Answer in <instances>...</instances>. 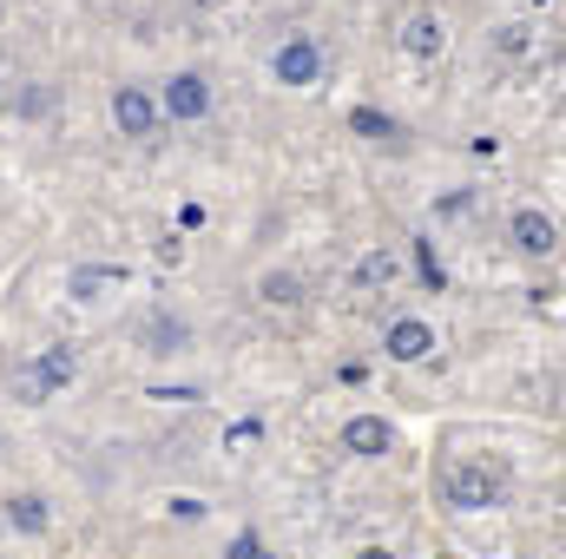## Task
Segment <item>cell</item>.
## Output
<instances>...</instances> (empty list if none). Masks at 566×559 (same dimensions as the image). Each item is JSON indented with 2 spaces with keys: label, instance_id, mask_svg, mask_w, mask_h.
I'll return each instance as SVG.
<instances>
[{
  "label": "cell",
  "instance_id": "obj_1",
  "mask_svg": "<svg viewBox=\"0 0 566 559\" xmlns=\"http://www.w3.org/2000/svg\"><path fill=\"white\" fill-rule=\"evenodd\" d=\"M441 494H448L454 514H481V507H494L507 494V467L501 461H454L448 481H441Z\"/></svg>",
  "mask_w": 566,
  "mask_h": 559
},
{
  "label": "cell",
  "instance_id": "obj_2",
  "mask_svg": "<svg viewBox=\"0 0 566 559\" xmlns=\"http://www.w3.org/2000/svg\"><path fill=\"white\" fill-rule=\"evenodd\" d=\"M271 73H277V86H316L323 80V46L310 33H290L277 46V60H271Z\"/></svg>",
  "mask_w": 566,
  "mask_h": 559
},
{
  "label": "cell",
  "instance_id": "obj_3",
  "mask_svg": "<svg viewBox=\"0 0 566 559\" xmlns=\"http://www.w3.org/2000/svg\"><path fill=\"white\" fill-rule=\"evenodd\" d=\"M382 349H389V362H422V356H434V329H428L422 316H396L389 336H382Z\"/></svg>",
  "mask_w": 566,
  "mask_h": 559
},
{
  "label": "cell",
  "instance_id": "obj_4",
  "mask_svg": "<svg viewBox=\"0 0 566 559\" xmlns=\"http://www.w3.org/2000/svg\"><path fill=\"white\" fill-rule=\"evenodd\" d=\"M165 119H205L211 113V86H205V73H178L171 86H165V106H158Z\"/></svg>",
  "mask_w": 566,
  "mask_h": 559
},
{
  "label": "cell",
  "instance_id": "obj_5",
  "mask_svg": "<svg viewBox=\"0 0 566 559\" xmlns=\"http://www.w3.org/2000/svg\"><path fill=\"white\" fill-rule=\"evenodd\" d=\"M113 119H119V133H126V139H151L158 106H151V93H145V86H119V93H113Z\"/></svg>",
  "mask_w": 566,
  "mask_h": 559
},
{
  "label": "cell",
  "instance_id": "obj_6",
  "mask_svg": "<svg viewBox=\"0 0 566 559\" xmlns=\"http://www.w3.org/2000/svg\"><path fill=\"white\" fill-rule=\"evenodd\" d=\"M514 251H527V257H547V251H560V231H554V218L547 211H514Z\"/></svg>",
  "mask_w": 566,
  "mask_h": 559
},
{
  "label": "cell",
  "instance_id": "obj_7",
  "mask_svg": "<svg viewBox=\"0 0 566 559\" xmlns=\"http://www.w3.org/2000/svg\"><path fill=\"white\" fill-rule=\"evenodd\" d=\"M343 447L376 461V454H389V447H396V428H389L382 415H349V428H343Z\"/></svg>",
  "mask_w": 566,
  "mask_h": 559
},
{
  "label": "cell",
  "instance_id": "obj_8",
  "mask_svg": "<svg viewBox=\"0 0 566 559\" xmlns=\"http://www.w3.org/2000/svg\"><path fill=\"white\" fill-rule=\"evenodd\" d=\"M33 376H40V389H46V395H60V389H73V376H80V356H73L66 342H53V349H40Z\"/></svg>",
  "mask_w": 566,
  "mask_h": 559
},
{
  "label": "cell",
  "instance_id": "obj_9",
  "mask_svg": "<svg viewBox=\"0 0 566 559\" xmlns=\"http://www.w3.org/2000/svg\"><path fill=\"white\" fill-rule=\"evenodd\" d=\"M7 527H13V534H27V540H40V534L53 527V514H46V500H40V494H13V500H7Z\"/></svg>",
  "mask_w": 566,
  "mask_h": 559
},
{
  "label": "cell",
  "instance_id": "obj_10",
  "mask_svg": "<svg viewBox=\"0 0 566 559\" xmlns=\"http://www.w3.org/2000/svg\"><path fill=\"white\" fill-rule=\"evenodd\" d=\"M113 283H126V264H86V271L66 277V296H73V303H93V296L113 289Z\"/></svg>",
  "mask_w": 566,
  "mask_h": 559
},
{
  "label": "cell",
  "instance_id": "obj_11",
  "mask_svg": "<svg viewBox=\"0 0 566 559\" xmlns=\"http://www.w3.org/2000/svg\"><path fill=\"white\" fill-rule=\"evenodd\" d=\"M402 46H409V53H416V60H434V53H441V46H448V27H441V20H434V13H416V20H409V27H402Z\"/></svg>",
  "mask_w": 566,
  "mask_h": 559
},
{
  "label": "cell",
  "instance_id": "obj_12",
  "mask_svg": "<svg viewBox=\"0 0 566 559\" xmlns=\"http://www.w3.org/2000/svg\"><path fill=\"white\" fill-rule=\"evenodd\" d=\"M349 126H356L369 145H389V151H402V126H396L389 113H376V106H356V113H349Z\"/></svg>",
  "mask_w": 566,
  "mask_h": 559
},
{
  "label": "cell",
  "instance_id": "obj_13",
  "mask_svg": "<svg viewBox=\"0 0 566 559\" xmlns=\"http://www.w3.org/2000/svg\"><path fill=\"white\" fill-rule=\"evenodd\" d=\"M258 296L277 303V309H290V303H303V283L290 277V271H264V277H258Z\"/></svg>",
  "mask_w": 566,
  "mask_h": 559
},
{
  "label": "cell",
  "instance_id": "obj_14",
  "mask_svg": "<svg viewBox=\"0 0 566 559\" xmlns=\"http://www.w3.org/2000/svg\"><path fill=\"white\" fill-rule=\"evenodd\" d=\"M494 46H501L507 60H527V53H534V33H527V27H501V33H494Z\"/></svg>",
  "mask_w": 566,
  "mask_h": 559
},
{
  "label": "cell",
  "instance_id": "obj_15",
  "mask_svg": "<svg viewBox=\"0 0 566 559\" xmlns=\"http://www.w3.org/2000/svg\"><path fill=\"white\" fill-rule=\"evenodd\" d=\"M356 277H363V283H389V277H396V257H389V251H369V257L356 264Z\"/></svg>",
  "mask_w": 566,
  "mask_h": 559
},
{
  "label": "cell",
  "instance_id": "obj_16",
  "mask_svg": "<svg viewBox=\"0 0 566 559\" xmlns=\"http://www.w3.org/2000/svg\"><path fill=\"white\" fill-rule=\"evenodd\" d=\"M13 395H20L27 409H40V402H46V389H40V376H33V369H20V376H13Z\"/></svg>",
  "mask_w": 566,
  "mask_h": 559
},
{
  "label": "cell",
  "instance_id": "obj_17",
  "mask_svg": "<svg viewBox=\"0 0 566 559\" xmlns=\"http://www.w3.org/2000/svg\"><path fill=\"white\" fill-rule=\"evenodd\" d=\"M151 342H165V349H178V342H185V323H165V316H158V323H151Z\"/></svg>",
  "mask_w": 566,
  "mask_h": 559
},
{
  "label": "cell",
  "instance_id": "obj_18",
  "mask_svg": "<svg viewBox=\"0 0 566 559\" xmlns=\"http://www.w3.org/2000/svg\"><path fill=\"white\" fill-rule=\"evenodd\" d=\"M231 559H277V553H264L258 534H238V540H231Z\"/></svg>",
  "mask_w": 566,
  "mask_h": 559
},
{
  "label": "cell",
  "instance_id": "obj_19",
  "mask_svg": "<svg viewBox=\"0 0 566 559\" xmlns=\"http://www.w3.org/2000/svg\"><path fill=\"white\" fill-rule=\"evenodd\" d=\"M416 264H422V283H428V289H441V264H434V251H428V244H416Z\"/></svg>",
  "mask_w": 566,
  "mask_h": 559
},
{
  "label": "cell",
  "instance_id": "obj_20",
  "mask_svg": "<svg viewBox=\"0 0 566 559\" xmlns=\"http://www.w3.org/2000/svg\"><path fill=\"white\" fill-rule=\"evenodd\" d=\"M171 514H178V520H198V514H205V500H191V494H178V500H171Z\"/></svg>",
  "mask_w": 566,
  "mask_h": 559
},
{
  "label": "cell",
  "instance_id": "obj_21",
  "mask_svg": "<svg viewBox=\"0 0 566 559\" xmlns=\"http://www.w3.org/2000/svg\"><path fill=\"white\" fill-rule=\"evenodd\" d=\"M356 559H396V553H389V547H363Z\"/></svg>",
  "mask_w": 566,
  "mask_h": 559
}]
</instances>
